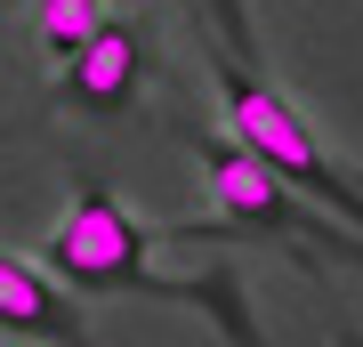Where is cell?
Instances as JSON below:
<instances>
[{"label":"cell","instance_id":"obj_4","mask_svg":"<svg viewBox=\"0 0 363 347\" xmlns=\"http://www.w3.org/2000/svg\"><path fill=\"white\" fill-rule=\"evenodd\" d=\"M0 331L25 339V347H89V315L25 250H0Z\"/></svg>","mask_w":363,"mask_h":347},{"label":"cell","instance_id":"obj_7","mask_svg":"<svg viewBox=\"0 0 363 347\" xmlns=\"http://www.w3.org/2000/svg\"><path fill=\"white\" fill-rule=\"evenodd\" d=\"M0 347H25V339H0Z\"/></svg>","mask_w":363,"mask_h":347},{"label":"cell","instance_id":"obj_3","mask_svg":"<svg viewBox=\"0 0 363 347\" xmlns=\"http://www.w3.org/2000/svg\"><path fill=\"white\" fill-rule=\"evenodd\" d=\"M194 154H202L210 194H218V219H210V234H226V226H259V234H291L298 250H331V258H355V267H363V234H347L331 210H315L307 194H291L274 170H259L234 138H202V129H194Z\"/></svg>","mask_w":363,"mask_h":347},{"label":"cell","instance_id":"obj_2","mask_svg":"<svg viewBox=\"0 0 363 347\" xmlns=\"http://www.w3.org/2000/svg\"><path fill=\"white\" fill-rule=\"evenodd\" d=\"M218 105H226V138L259 170H274L291 194H307L315 210L347 219V234H363V178L307 129V114H298L274 81L250 73V57H218Z\"/></svg>","mask_w":363,"mask_h":347},{"label":"cell","instance_id":"obj_5","mask_svg":"<svg viewBox=\"0 0 363 347\" xmlns=\"http://www.w3.org/2000/svg\"><path fill=\"white\" fill-rule=\"evenodd\" d=\"M138 81H145V33L105 16V33L65 65V105L73 114H121L138 97Z\"/></svg>","mask_w":363,"mask_h":347},{"label":"cell","instance_id":"obj_8","mask_svg":"<svg viewBox=\"0 0 363 347\" xmlns=\"http://www.w3.org/2000/svg\"><path fill=\"white\" fill-rule=\"evenodd\" d=\"M347 347H363V339H347Z\"/></svg>","mask_w":363,"mask_h":347},{"label":"cell","instance_id":"obj_6","mask_svg":"<svg viewBox=\"0 0 363 347\" xmlns=\"http://www.w3.org/2000/svg\"><path fill=\"white\" fill-rule=\"evenodd\" d=\"M97 33H105V0H40V9H33V40L57 65H73Z\"/></svg>","mask_w":363,"mask_h":347},{"label":"cell","instance_id":"obj_1","mask_svg":"<svg viewBox=\"0 0 363 347\" xmlns=\"http://www.w3.org/2000/svg\"><path fill=\"white\" fill-rule=\"evenodd\" d=\"M169 243L162 226L130 219L113 186H81L73 210L49 226V243L33 250V267L49 275L57 291H138V299H169V307H202L234 347H267L259 339V315H250V291L234 267H202V275H169L154 267Z\"/></svg>","mask_w":363,"mask_h":347}]
</instances>
